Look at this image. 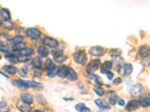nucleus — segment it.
I'll use <instances>...</instances> for the list:
<instances>
[{
	"label": "nucleus",
	"instance_id": "nucleus-1",
	"mask_svg": "<svg viewBox=\"0 0 150 112\" xmlns=\"http://www.w3.org/2000/svg\"><path fill=\"white\" fill-rule=\"evenodd\" d=\"M74 59L75 62L77 63L80 65L86 64L87 61V55L84 51L83 50H77L74 54Z\"/></svg>",
	"mask_w": 150,
	"mask_h": 112
},
{
	"label": "nucleus",
	"instance_id": "nucleus-2",
	"mask_svg": "<svg viewBox=\"0 0 150 112\" xmlns=\"http://www.w3.org/2000/svg\"><path fill=\"white\" fill-rule=\"evenodd\" d=\"M101 61L98 59H95V60H92V61H90L87 64L86 67V73H88V75H92L94 72L98 70L101 67Z\"/></svg>",
	"mask_w": 150,
	"mask_h": 112
},
{
	"label": "nucleus",
	"instance_id": "nucleus-3",
	"mask_svg": "<svg viewBox=\"0 0 150 112\" xmlns=\"http://www.w3.org/2000/svg\"><path fill=\"white\" fill-rule=\"evenodd\" d=\"M145 93L144 88L140 84H136L131 87L129 94L133 97H139Z\"/></svg>",
	"mask_w": 150,
	"mask_h": 112
},
{
	"label": "nucleus",
	"instance_id": "nucleus-4",
	"mask_svg": "<svg viewBox=\"0 0 150 112\" xmlns=\"http://www.w3.org/2000/svg\"><path fill=\"white\" fill-rule=\"evenodd\" d=\"M132 72H133V66L131 64H125L121 67L118 73L122 75L123 77H127L132 73Z\"/></svg>",
	"mask_w": 150,
	"mask_h": 112
},
{
	"label": "nucleus",
	"instance_id": "nucleus-5",
	"mask_svg": "<svg viewBox=\"0 0 150 112\" xmlns=\"http://www.w3.org/2000/svg\"><path fill=\"white\" fill-rule=\"evenodd\" d=\"M41 31L35 28H30V29H28L27 31H26V35L30 38L32 39V40H38V39L40 38L41 37Z\"/></svg>",
	"mask_w": 150,
	"mask_h": 112
},
{
	"label": "nucleus",
	"instance_id": "nucleus-6",
	"mask_svg": "<svg viewBox=\"0 0 150 112\" xmlns=\"http://www.w3.org/2000/svg\"><path fill=\"white\" fill-rule=\"evenodd\" d=\"M137 55L139 57L144 58L149 57L150 55V47L147 46V45H143V46H140Z\"/></svg>",
	"mask_w": 150,
	"mask_h": 112
},
{
	"label": "nucleus",
	"instance_id": "nucleus-7",
	"mask_svg": "<svg viewBox=\"0 0 150 112\" xmlns=\"http://www.w3.org/2000/svg\"><path fill=\"white\" fill-rule=\"evenodd\" d=\"M90 55L92 56H95V57H100L101 55H104L105 53V50L104 48L101 46H94L92 47L89 51Z\"/></svg>",
	"mask_w": 150,
	"mask_h": 112
},
{
	"label": "nucleus",
	"instance_id": "nucleus-8",
	"mask_svg": "<svg viewBox=\"0 0 150 112\" xmlns=\"http://www.w3.org/2000/svg\"><path fill=\"white\" fill-rule=\"evenodd\" d=\"M140 106V104L139 100H131L127 104L125 110L128 111H134L139 109Z\"/></svg>",
	"mask_w": 150,
	"mask_h": 112
},
{
	"label": "nucleus",
	"instance_id": "nucleus-9",
	"mask_svg": "<svg viewBox=\"0 0 150 112\" xmlns=\"http://www.w3.org/2000/svg\"><path fill=\"white\" fill-rule=\"evenodd\" d=\"M106 96L107 98L108 101L110 105H114L117 102L118 99V95L116 93L114 90H110V91H108L106 94Z\"/></svg>",
	"mask_w": 150,
	"mask_h": 112
},
{
	"label": "nucleus",
	"instance_id": "nucleus-10",
	"mask_svg": "<svg viewBox=\"0 0 150 112\" xmlns=\"http://www.w3.org/2000/svg\"><path fill=\"white\" fill-rule=\"evenodd\" d=\"M11 83H12V85H13L14 86L17 87V88H19L26 89L29 88V85L27 84L26 81H23V80H21V79H13V80L11 81Z\"/></svg>",
	"mask_w": 150,
	"mask_h": 112
},
{
	"label": "nucleus",
	"instance_id": "nucleus-11",
	"mask_svg": "<svg viewBox=\"0 0 150 112\" xmlns=\"http://www.w3.org/2000/svg\"><path fill=\"white\" fill-rule=\"evenodd\" d=\"M43 43L46 46H47L50 48H56L59 45V42L55 40V39L51 38V37H46L43 40Z\"/></svg>",
	"mask_w": 150,
	"mask_h": 112
},
{
	"label": "nucleus",
	"instance_id": "nucleus-12",
	"mask_svg": "<svg viewBox=\"0 0 150 112\" xmlns=\"http://www.w3.org/2000/svg\"><path fill=\"white\" fill-rule=\"evenodd\" d=\"M17 107L21 112H30L31 111V106L30 104L23 101H20L17 103Z\"/></svg>",
	"mask_w": 150,
	"mask_h": 112
},
{
	"label": "nucleus",
	"instance_id": "nucleus-13",
	"mask_svg": "<svg viewBox=\"0 0 150 112\" xmlns=\"http://www.w3.org/2000/svg\"><path fill=\"white\" fill-rule=\"evenodd\" d=\"M95 103L96 104L98 107H99L100 109H105V110H109L110 109V106L108 105L107 103L105 101V100H103L101 99H97L95 100Z\"/></svg>",
	"mask_w": 150,
	"mask_h": 112
},
{
	"label": "nucleus",
	"instance_id": "nucleus-14",
	"mask_svg": "<svg viewBox=\"0 0 150 112\" xmlns=\"http://www.w3.org/2000/svg\"><path fill=\"white\" fill-rule=\"evenodd\" d=\"M50 52L47 48L44 46H39L38 49V54L41 58H47L49 55Z\"/></svg>",
	"mask_w": 150,
	"mask_h": 112
},
{
	"label": "nucleus",
	"instance_id": "nucleus-15",
	"mask_svg": "<svg viewBox=\"0 0 150 112\" xmlns=\"http://www.w3.org/2000/svg\"><path fill=\"white\" fill-rule=\"evenodd\" d=\"M112 66H113V64H112L111 61H107L104 62L102 65H101V72L102 73H106L107 72L110 71L111 70Z\"/></svg>",
	"mask_w": 150,
	"mask_h": 112
},
{
	"label": "nucleus",
	"instance_id": "nucleus-16",
	"mask_svg": "<svg viewBox=\"0 0 150 112\" xmlns=\"http://www.w3.org/2000/svg\"><path fill=\"white\" fill-rule=\"evenodd\" d=\"M68 67L66 65H62V67H59V73H58V75L60 78H65L68 76Z\"/></svg>",
	"mask_w": 150,
	"mask_h": 112
},
{
	"label": "nucleus",
	"instance_id": "nucleus-17",
	"mask_svg": "<svg viewBox=\"0 0 150 112\" xmlns=\"http://www.w3.org/2000/svg\"><path fill=\"white\" fill-rule=\"evenodd\" d=\"M59 70V67L54 65L51 69H50L49 70H47V76L49 78H53L54 76L58 75Z\"/></svg>",
	"mask_w": 150,
	"mask_h": 112
},
{
	"label": "nucleus",
	"instance_id": "nucleus-18",
	"mask_svg": "<svg viewBox=\"0 0 150 112\" xmlns=\"http://www.w3.org/2000/svg\"><path fill=\"white\" fill-rule=\"evenodd\" d=\"M68 79L70 81H76L78 79V75H77V73L72 69V67L68 68Z\"/></svg>",
	"mask_w": 150,
	"mask_h": 112
},
{
	"label": "nucleus",
	"instance_id": "nucleus-19",
	"mask_svg": "<svg viewBox=\"0 0 150 112\" xmlns=\"http://www.w3.org/2000/svg\"><path fill=\"white\" fill-rule=\"evenodd\" d=\"M5 71L8 74H11V75H14L15 73L17 71V69L16 67L12 66V65H5V66L2 67Z\"/></svg>",
	"mask_w": 150,
	"mask_h": 112
},
{
	"label": "nucleus",
	"instance_id": "nucleus-20",
	"mask_svg": "<svg viewBox=\"0 0 150 112\" xmlns=\"http://www.w3.org/2000/svg\"><path fill=\"white\" fill-rule=\"evenodd\" d=\"M75 109L78 112H91L88 107H86L84 103H78L75 106Z\"/></svg>",
	"mask_w": 150,
	"mask_h": 112
},
{
	"label": "nucleus",
	"instance_id": "nucleus-21",
	"mask_svg": "<svg viewBox=\"0 0 150 112\" xmlns=\"http://www.w3.org/2000/svg\"><path fill=\"white\" fill-rule=\"evenodd\" d=\"M0 15L2 17V19H4V20H10V19H11L10 12L6 8H1L0 9Z\"/></svg>",
	"mask_w": 150,
	"mask_h": 112
},
{
	"label": "nucleus",
	"instance_id": "nucleus-22",
	"mask_svg": "<svg viewBox=\"0 0 150 112\" xmlns=\"http://www.w3.org/2000/svg\"><path fill=\"white\" fill-rule=\"evenodd\" d=\"M21 99H22L23 101L28 103V104H30V105L33 102L32 96L30 94H27V93L22 94V95H21Z\"/></svg>",
	"mask_w": 150,
	"mask_h": 112
},
{
	"label": "nucleus",
	"instance_id": "nucleus-23",
	"mask_svg": "<svg viewBox=\"0 0 150 112\" xmlns=\"http://www.w3.org/2000/svg\"><path fill=\"white\" fill-rule=\"evenodd\" d=\"M23 38L21 36H16L14 38H11V40H9V41H8V43H10L11 46H14V45L17 44L19 43L23 42Z\"/></svg>",
	"mask_w": 150,
	"mask_h": 112
},
{
	"label": "nucleus",
	"instance_id": "nucleus-24",
	"mask_svg": "<svg viewBox=\"0 0 150 112\" xmlns=\"http://www.w3.org/2000/svg\"><path fill=\"white\" fill-rule=\"evenodd\" d=\"M32 65L34 67L41 68L42 66V61L39 57H35L32 60Z\"/></svg>",
	"mask_w": 150,
	"mask_h": 112
},
{
	"label": "nucleus",
	"instance_id": "nucleus-25",
	"mask_svg": "<svg viewBox=\"0 0 150 112\" xmlns=\"http://www.w3.org/2000/svg\"><path fill=\"white\" fill-rule=\"evenodd\" d=\"M1 24H2V27H3L4 29H6L7 30L13 29L14 25L10 20H3L2 22H1Z\"/></svg>",
	"mask_w": 150,
	"mask_h": 112
},
{
	"label": "nucleus",
	"instance_id": "nucleus-26",
	"mask_svg": "<svg viewBox=\"0 0 150 112\" xmlns=\"http://www.w3.org/2000/svg\"><path fill=\"white\" fill-rule=\"evenodd\" d=\"M140 106L148 107L150 106V97H143L141 98L139 100Z\"/></svg>",
	"mask_w": 150,
	"mask_h": 112
},
{
	"label": "nucleus",
	"instance_id": "nucleus-27",
	"mask_svg": "<svg viewBox=\"0 0 150 112\" xmlns=\"http://www.w3.org/2000/svg\"><path fill=\"white\" fill-rule=\"evenodd\" d=\"M27 84L29 85V87H32V88H34L35 89H43L42 85H41L39 83L35 82V81H26Z\"/></svg>",
	"mask_w": 150,
	"mask_h": 112
},
{
	"label": "nucleus",
	"instance_id": "nucleus-28",
	"mask_svg": "<svg viewBox=\"0 0 150 112\" xmlns=\"http://www.w3.org/2000/svg\"><path fill=\"white\" fill-rule=\"evenodd\" d=\"M26 45L25 43L23 42H21V43H19L17 44L14 45L13 46V50L14 51H21V50H24V49H26Z\"/></svg>",
	"mask_w": 150,
	"mask_h": 112
},
{
	"label": "nucleus",
	"instance_id": "nucleus-29",
	"mask_svg": "<svg viewBox=\"0 0 150 112\" xmlns=\"http://www.w3.org/2000/svg\"><path fill=\"white\" fill-rule=\"evenodd\" d=\"M93 90H94V91L95 92V94H97V95L100 96H101L105 95V89L102 88L99 86V85H98V86L94 87Z\"/></svg>",
	"mask_w": 150,
	"mask_h": 112
},
{
	"label": "nucleus",
	"instance_id": "nucleus-30",
	"mask_svg": "<svg viewBox=\"0 0 150 112\" xmlns=\"http://www.w3.org/2000/svg\"><path fill=\"white\" fill-rule=\"evenodd\" d=\"M20 55H28V56H30V55H33L34 54V50L32 49H30V48H28V49H24V50L20 51Z\"/></svg>",
	"mask_w": 150,
	"mask_h": 112
},
{
	"label": "nucleus",
	"instance_id": "nucleus-31",
	"mask_svg": "<svg viewBox=\"0 0 150 112\" xmlns=\"http://www.w3.org/2000/svg\"><path fill=\"white\" fill-rule=\"evenodd\" d=\"M6 57L8 59V61L11 63V64H17V63H20V60L19 58L17 56H13V55H6Z\"/></svg>",
	"mask_w": 150,
	"mask_h": 112
},
{
	"label": "nucleus",
	"instance_id": "nucleus-32",
	"mask_svg": "<svg viewBox=\"0 0 150 112\" xmlns=\"http://www.w3.org/2000/svg\"><path fill=\"white\" fill-rule=\"evenodd\" d=\"M43 70L41 69V68L35 67L32 70V75L35 77H40L41 75H42Z\"/></svg>",
	"mask_w": 150,
	"mask_h": 112
},
{
	"label": "nucleus",
	"instance_id": "nucleus-33",
	"mask_svg": "<svg viewBox=\"0 0 150 112\" xmlns=\"http://www.w3.org/2000/svg\"><path fill=\"white\" fill-rule=\"evenodd\" d=\"M53 66H54V64H53L51 59H47L45 62H44V68L47 70H49L50 69H51Z\"/></svg>",
	"mask_w": 150,
	"mask_h": 112
},
{
	"label": "nucleus",
	"instance_id": "nucleus-34",
	"mask_svg": "<svg viewBox=\"0 0 150 112\" xmlns=\"http://www.w3.org/2000/svg\"><path fill=\"white\" fill-rule=\"evenodd\" d=\"M92 76H93L94 81H95L97 85H98L99 86H100V85H102L103 84H104V82H103V81H102V79H101V77H99L98 75H93Z\"/></svg>",
	"mask_w": 150,
	"mask_h": 112
},
{
	"label": "nucleus",
	"instance_id": "nucleus-35",
	"mask_svg": "<svg viewBox=\"0 0 150 112\" xmlns=\"http://www.w3.org/2000/svg\"><path fill=\"white\" fill-rule=\"evenodd\" d=\"M122 52L120 51V50H111L110 52V57L114 58V57H119V55H120Z\"/></svg>",
	"mask_w": 150,
	"mask_h": 112
},
{
	"label": "nucleus",
	"instance_id": "nucleus-36",
	"mask_svg": "<svg viewBox=\"0 0 150 112\" xmlns=\"http://www.w3.org/2000/svg\"><path fill=\"white\" fill-rule=\"evenodd\" d=\"M52 55H53V58L56 59L63 55V52L62 50H55V51L52 52Z\"/></svg>",
	"mask_w": 150,
	"mask_h": 112
},
{
	"label": "nucleus",
	"instance_id": "nucleus-37",
	"mask_svg": "<svg viewBox=\"0 0 150 112\" xmlns=\"http://www.w3.org/2000/svg\"><path fill=\"white\" fill-rule=\"evenodd\" d=\"M19 60H20V62H27L28 61L30 60V56H28V55H21L19 56Z\"/></svg>",
	"mask_w": 150,
	"mask_h": 112
},
{
	"label": "nucleus",
	"instance_id": "nucleus-38",
	"mask_svg": "<svg viewBox=\"0 0 150 112\" xmlns=\"http://www.w3.org/2000/svg\"><path fill=\"white\" fill-rule=\"evenodd\" d=\"M141 64H143L145 67H149L150 66V58L149 57L144 58L140 61Z\"/></svg>",
	"mask_w": 150,
	"mask_h": 112
},
{
	"label": "nucleus",
	"instance_id": "nucleus-39",
	"mask_svg": "<svg viewBox=\"0 0 150 112\" xmlns=\"http://www.w3.org/2000/svg\"><path fill=\"white\" fill-rule=\"evenodd\" d=\"M27 69H26L25 67H22L20 68V70H19V74H20V75L21 77H26V74H27Z\"/></svg>",
	"mask_w": 150,
	"mask_h": 112
},
{
	"label": "nucleus",
	"instance_id": "nucleus-40",
	"mask_svg": "<svg viewBox=\"0 0 150 112\" xmlns=\"http://www.w3.org/2000/svg\"><path fill=\"white\" fill-rule=\"evenodd\" d=\"M67 58H68L66 57L65 55H61V56H59V58H56L55 61L58 63H62V62H64L65 60H67Z\"/></svg>",
	"mask_w": 150,
	"mask_h": 112
},
{
	"label": "nucleus",
	"instance_id": "nucleus-41",
	"mask_svg": "<svg viewBox=\"0 0 150 112\" xmlns=\"http://www.w3.org/2000/svg\"><path fill=\"white\" fill-rule=\"evenodd\" d=\"M0 51L3 52H8L9 51V47L8 46H5V45H0Z\"/></svg>",
	"mask_w": 150,
	"mask_h": 112
},
{
	"label": "nucleus",
	"instance_id": "nucleus-42",
	"mask_svg": "<svg viewBox=\"0 0 150 112\" xmlns=\"http://www.w3.org/2000/svg\"><path fill=\"white\" fill-rule=\"evenodd\" d=\"M105 74H106V76H107V79H110V80H111V79H113V78H114V74L112 72L109 71V72H107V73H105Z\"/></svg>",
	"mask_w": 150,
	"mask_h": 112
},
{
	"label": "nucleus",
	"instance_id": "nucleus-43",
	"mask_svg": "<svg viewBox=\"0 0 150 112\" xmlns=\"http://www.w3.org/2000/svg\"><path fill=\"white\" fill-rule=\"evenodd\" d=\"M117 103L119 106H125V100L123 99H118Z\"/></svg>",
	"mask_w": 150,
	"mask_h": 112
},
{
	"label": "nucleus",
	"instance_id": "nucleus-44",
	"mask_svg": "<svg viewBox=\"0 0 150 112\" xmlns=\"http://www.w3.org/2000/svg\"><path fill=\"white\" fill-rule=\"evenodd\" d=\"M122 82V79H121V78H119V77L116 78L115 80H114V85H119V84H121Z\"/></svg>",
	"mask_w": 150,
	"mask_h": 112
},
{
	"label": "nucleus",
	"instance_id": "nucleus-45",
	"mask_svg": "<svg viewBox=\"0 0 150 112\" xmlns=\"http://www.w3.org/2000/svg\"><path fill=\"white\" fill-rule=\"evenodd\" d=\"M6 105V103L3 102H0V108H2Z\"/></svg>",
	"mask_w": 150,
	"mask_h": 112
},
{
	"label": "nucleus",
	"instance_id": "nucleus-46",
	"mask_svg": "<svg viewBox=\"0 0 150 112\" xmlns=\"http://www.w3.org/2000/svg\"><path fill=\"white\" fill-rule=\"evenodd\" d=\"M33 112H43V111H41L40 110H35V111H33Z\"/></svg>",
	"mask_w": 150,
	"mask_h": 112
},
{
	"label": "nucleus",
	"instance_id": "nucleus-47",
	"mask_svg": "<svg viewBox=\"0 0 150 112\" xmlns=\"http://www.w3.org/2000/svg\"><path fill=\"white\" fill-rule=\"evenodd\" d=\"M0 45H3V43H2L1 41H0Z\"/></svg>",
	"mask_w": 150,
	"mask_h": 112
},
{
	"label": "nucleus",
	"instance_id": "nucleus-48",
	"mask_svg": "<svg viewBox=\"0 0 150 112\" xmlns=\"http://www.w3.org/2000/svg\"><path fill=\"white\" fill-rule=\"evenodd\" d=\"M1 58H2V57H1V55H0V60H1Z\"/></svg>",
	"mask_w": 150,
	"mask_h": 112
},
{
	"label": "nucleus",
	"instance_id": "nucleus-49",
	"mask_svg": "<svg viewBox=\"0 0 150 112\" xmlns=\"http://www.w3.org/2000/svg\"><path fill=\"white\" fill-rule=\"evenodd\" d=\"M0 24H1V22H0Z\"/></svg>",
	"mask_w": 150,
	"mask_h": 112
}]
</instances>
